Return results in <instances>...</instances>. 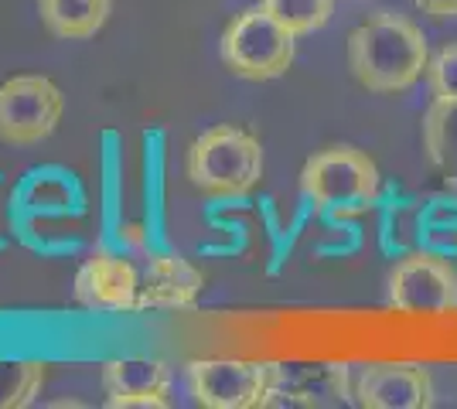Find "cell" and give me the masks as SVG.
Masks as SVG:
<instances>
[{
  "instance_id": "13",
  "label": "cell",
  "mask_w": 457,
  "mask_h": 409,
  "mask_svg": "<svg viewBox=\"0 0 457 409\" xmlns=\"http://www.w3.org/2000/svg\"><path fill=\"white\" fill-rule=\"evenodd\" d=\"M144 151V235L157 253H174L168 235V134L161 127H147L140 134Z\"/></svg>"
},
{
  "instance_id": "7",
  "label": "cell",
  "mask_w": 457,
  "mask_h": 409,
  "mask_svg": "<svg viewBox=\"0 0 457 409\" xmlns=\"http://www.w3.org/2000/svg\"><path fill=\"white\" fill-rule=\"evenodd\" d=\"M65 96L48 76H14L0 82V143L31 147L58 130Z\"/></svg>"
},
{
  "instance_id": "3",
  "label": "cell",
  "mask_w": 457,
  "mask_h": 409,
  "mask_svg": "<svg viewBox=\"0 0 457 409\" xmlns=\"http://www.w3.org/2000/svg\"><path fill=\"white\" fill-rule=\"evenodd\" d=\"M191 184L212 198H243L263 181V147L243 127H212L188 147Z\"/></svg>"
},
{
  "instance_id": "21",
  "label": "cell",
  "mask_w": 457,
  "mask_h": 409,
  "mask_svg": "<svg viewBox=\"0 0 457 409\" xmlns=\"http://www.w3.org/2000/svg\"><path fill=\"white\" fill-rule=\"evenodd\" d=\"M417 7L430 18H457V0H417Z\"/></svg>"
},
{
  "instance_id": "6",
  "label": "cell",
  "mask_w": 457,
  "mask_h": 409,
  "mask_svg": "<svg viewBox=\"0 0 457 409\" xmlns=\"http://www.w3.org/2000/svg\"><path fill=\"white\" fill-rule=\"evenodd\" d=\"M297 55V35L287 31L280 20L263 7H249L226 28L222 35V61L228 72L249 82H270L287 76Z\"/></svg>"
},
{
  "instance_id": "4",
  "label": "cell",
  "mask_w": 457,
  "mask_h": 409,
  "mask_svg": "<svg viewBox=\"0 0 457 409\" xmlns=\"http://www.w3.org/2000/svg\"><path fill=\"white\" fill-rule=\"evenodd\" d=\"M301 195L324 215H362L382 195L376 160L359 147H328L314 154L301 171Z\"/></svg>"
},
{
  "instance_id": "11",
  "label": "cell",
  "mask_w": 457,
  "mask_h": 409,
  "mask_svg": "<svg viewBox=\"0 0 457 409\" xmlns=\"http://www.w3.org/2000/svg\"><path fill=\"white\" fill-rule=\"evenodd\" d=\"M205 290V276L185 256L151 253L140 256V311H188Z\"/></svg>"
},
{
  "instance_id": "20",
  "label": "cell",
  "mask_w": 457,
  "mask_h": 409,
  "mask_svg": "<svg viewBox=\"0 0 457 409\" xmlns=\"http://www.w3.org/2000/svg\"><path fill=\"white\" fill-rule=\"evenodd\" d=\"M14 242V229H11V188L7 177L0 171V253H7Z\"/></svg>"
},
{
  "instance_id": "8",
  "label": "cell",
  "mask_w": 457,
  "mask_h": 409,
  "mask_svg": "<svg viewBox=\"0 0 457 409\" xmlns=\"http://www.w3.org/2000/svg\"><path fill=\"white\" fill-rule=\"evenodd\" d=\"M389 304L410 317L457 311V270L447 263V256L430 249L403 256L389 276Z\"/></svg>"
},
{
  "instance_id": "10",
  "label": "cell",
  "mask_w": 457,
  "mask_h": 409,
  "mask_svg": "<svg viewBox=\"0 0 457 409\" xmlns=\"http://www.w3.org/2000/svg\"><path fill=\"white\" fill-rule=\"evenodd\" d=\"M352 396L369 409H427L434 406V379L413 362H376L352 375Z\"/></svg>"
},
{
  "instance_id": "19",
  "label": "cell",
  "mask_w": 457,
  "mask_h": 409,
  "mask_svg": "<svg viewBox=\"0 0 457 409\" xmlns=\"http://www.w3.org/2000/svg\"><path fill=\"white\" fill-rule=\"evenodd\" d=\"M427 82L434 99H457V45L440 48L427 65Z\"/></svg>"
},
{
  "instance_id": "2",
  "label": "cell",
  "mask_w": 457,
  "mask_h": 409,
  "mask_svg": "<svg viewBox=\"0 0 457 409\" xmlns=\"http://www.w3.org/2000/svg\"><path fill=\"white\" fill-rule=\"evenodd\" d=\"M430 48L413 20L382 11L348 35V69L369 93H406L427 76Z\"/></svg>"
},
{
  "instance_id": "15",
  "label": "cell",
  "mask_w": 457,
  "mask_h": 409,
  "mask_svg": "<svg viewBox=\"0 0 457 409\" xmlns=\"http://www.w3.org/2000/svg\"><path fill=\"white\" fill-rule=\"evenodd\" d=\"M113 0H38V18L48 35L65 41L93 38L110 20Z\"/></svg>"
},
{
  "instance_id": "17",
  "label": "cell",
  "mask_w": 457,
  "mask_h": 409,
  "mask_svg": "<svg viewBox=\"0 0 457 409\" xmlns=\"http://www.w3.org/2000/svg\"><path fill=\"white\" fill-rule=\"evenodd\" d=\"M48 365L41 362H0V409H24L41 396Z\"/></svg>"
},
{
  "instance_id": "1",
  "label": "cell",
  "mask_w": 457,
  "mask_h": 409,
  "mask_svg": "<svg viewBox=\"0 0 457 409\" xmlns=\"http://www.w3.org/2000/svg\"><path fill=\"white\" fill-rule=\"evenodd\" d=\"M89 215V192L65 164H35L11 188L14 242L41 259H69L86 249L76 225Z\"/></svg>"
},
{
  "instance_id": "12",
  "label": "cell",
  "mask_w": 457,
  "mask_h": 409,
  "mask_svg": "<svg viewBox=\"0 0 457 409\" xmlns=\"http://www.w3.org/2000/svg\"><path fill=\"white\" fill-rule=\"evenodd\" d=\"M103 389L113 409H168L171 369L157 358H116L103 365Z\"/></svg>"
},
{
  "instance_id": "14",
  "label": "cell",
  "mask_w": 457,
  "mask_h": 409,
  "mask_svg": "<svg viewBox=\"0 0 457 409\" xmlns=\"http://www.w3.org/2000/svg\"><path fill=\"white\" fill-rule=\"evenodd\" d=\"M103 154H99V249L123 253V134L103 130L99 136Z\"/></svg>"
},
{
  "instance_id": "5",
  "label": "cell",
  "mask_w": 457,
  "mask_h": 409,
  "mask_svg": "<svg viewBox=\"0 0 457 409\" xmlns=\"http://www.w3.org/2000/svg\"><path fill=\"white\" fill-rule=\"evenodd\" d=\"M185 379L198 406L263 409L273 406L280 365L260 358H195L185 369Z\"/></svg>"
},
{
  "instance_id": "16",
  "label": "cell",
  "mask_w": 457,
  "mask_h": 409,
  "mask_svg": "<svg viewBox=\"0 0 457 409\" xmlns=\"http://www.w3.org/2000/svg\"><path fill=\"white\" fill-rule=\"evenodd\" d=\"M423 151L444 177L457 181V99H434L423 117Z\"/></svg>"
},
{
  "instance_id": "9",
  "label": "cell",
  "mask_w": 457,
  "mask_h": 409,
  "mask_svg": "<svg viewBox=\"0 0 457 409\" xmlns=\"http://www.w3.org/2000/svg\"><path fill=\"white\" fill-rule=\"evenodd\" d=\"M72 293L79 307L96 314L140 311V263H134V256L96 246L79 266Z\"/></svg>"
},
{
  "instance_id": "18",
  "label": "cell",
  "mask_w": 457,
  "mask_h": 409,
  "mask_svg": "<svg viewBox=\"0 0 457 409\" xmlns=\"http://www.w3.org/2000/svg\"><path fill=\"white\" fill-rule=\"evenodd\" d=\"M260 7L280 20L287 31H294L301 38V35L321 31L331 20L335 0H260Z\"/></svg>"
}]
</instances>
